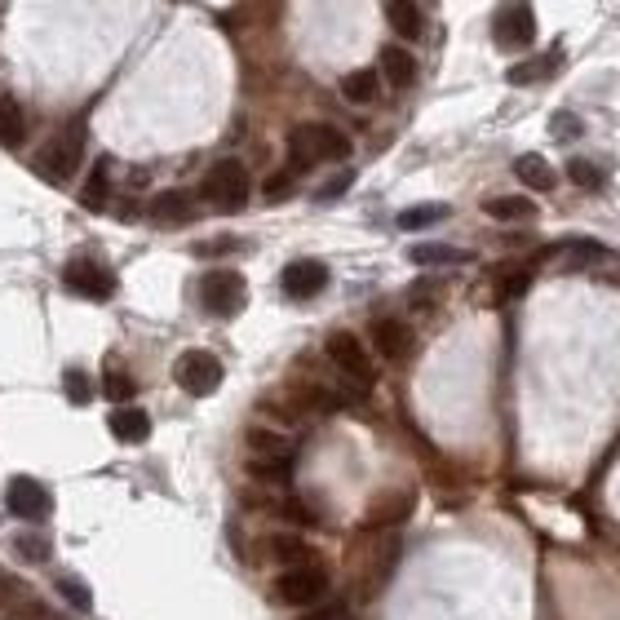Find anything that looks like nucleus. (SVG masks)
I'll list each match as a JSON object with an SVG mask.
<instances>
[{
  "instance_id": "33",
  "label": "nucleus",
  "mask_w": 620,
  "mask_h": 620,
  "mask_svg": "<svg viewBox=\"0 0 620 620\" xmlns=\"http://www.w3.org/2000/svg\"><path fill=\"white\" fill-rule=\"evenodd\" d=\"M62 390H67L71 403H89L93 399V386H89V377L80 368H67V377H62Z\"/></svg>"
},
{
  "instance_id": "22",
  "label": "nucleus",
  "mask_w": 620,
  "mask_h": 620,
  "mask_svg": "<svg viewBox=\"0 0 620 620\" xmlns=\"http://www.w3.org/2000/svg\"><path fill=\"white\" fill-rule=\"evenodd\" d=\"M107 191H111V160H98L89 173V182H85V191H80V204L93 213L107 209Z\"/></svg>"
},
{
  "instance_id": "24",
  "label": "nucleus",
  "mask_w": 620,
  "mask_h": 620,
  "mask_svg": "<svg viewBox=\"0 0 620 620\" xmlns=\"http://www.w3.org/2000/svg\"><path fill=\"white\" fill-rule=\"evenodd\" d=\"M386 18L390 27L399 31V36H421V27H426V14H421V5H408V0H390L386 5Z\"/></svg>"
},
{
  "instance_id": "10",
  "label": "nucleus",
  "mask_w": 620,
  "mask_h": 620,
  "mask_svg": "<svg viewBox=\"0 0 620 620\" xmlns=\"http://www.w3.org/2000/svg\"><path fill=\"white\" fill-rule=\"evenodd\" d=\"M5 505H9V514H14V519L36 523V519H45V514L54 510V496L40 488L36 479H9V488H5Z\"/></svg>"
},
{
  "instance_id": "35",
  "label": "nucleus",
  "mask_w": 620,
  "mask_h": 620,
  "mask_svg": "<svg viewBox=\"0 0 620 620\" xmlns=\"http://www.w3.org/2000/svg\"><path fill=\"white\" fill-rule=\"evenodd\" d=\"M350 182H355V173H350V169H341V173H337V178H333V182H324V186H319V191H315V200H319V204L337 200V195H341V191H346V186H350Z\"/></svg>"
},
{
  "instance_id": "29",
  "label": "nucleus",
  "mask_w": 620,
  "mask_h": 620,
  "mask_svg": "<svg viewBox=\"0 0 620 620\" xmlns=\"http://www.w3.org/2000/svg\"><path fill=\"white\" fill-rule=\"evenodd\" d=\"M554 67H558V54H545V58L523 62V67H510V71H505V80H510V85H532V80L550 76Z\"/></svg>"
},
{
  "instance_id": "15",
  "label": "nucleus",
  "mask_w": 620,
  "mask_h": 620,
  "mask_svg": "<svg viewBox=\"0 0 620 620\" xmlns=\"http://www.w3.org/2000/svg\"><path fill=\"white\" fill-rule=\"evenodd\" d=\"M408 262H417V266H465V262H474V253L470 248H452V244H412Z\"/></svg>"
},
{
  "instance_id": "7",
  "label": "nucleus",
  "mask_w": 620,
  "mask_h": 620,
  "mask_svg": "<svg viewBox=\"0 0 620 620\" xmlns=\"http://www.w3.org/2000/svg\"><path fill=\"white\" fill-rule=\"evenodd\" d=\"M492 40H496V49H505V54L527 49L536 40V9L532 5H501L492 14Z\"/></svg>"
},
{
  "instance_id": "20",
  "label": "nucleus",
  "mask_w": 620,
  "mask_h": 620,
  "mask_svg": "<svg viewBox=\"0 0 620 620\" xmlns=\"http://www.w3.org/2000/svg\"><path fill=\"white\" fill-rule=\"evenodd\" d=\"M381 93V80H377V71H346L341 76V98L346 102H355V107H364V102H372Z\"/></svg>"
},
{
  "instance_id": "11",
  "label": "nucleus",
  "mask_w": 620,
  "mask_h": 620,
  "mask_svg": "<svg viewBox=\"0 0 620 620\" xmlns=\"http://www.w3.org/2000/svg\"><path fill=\"white\" fill-rule=\"evenodd\" d=\"M328 288V266L315 262V257H302V262H288L284 266V293L293 302H310Z\"/></svg>"
},
{
  "instance_id": "36",
  "label": "nucleus",
  "mask_w": 620,
  "mask_h": 620,
  "mask_svg": "<svg viewBox=\"0 0 620 620\" xmlns=\"http://www.w3.org/2000/svg\"><path fill=\"white\" fill-rule=\"evenodd\" d=\"M567 248H572L576 262H603V257H607L603 244H589V240H576V244H567Z\"/></svg>"
},
{
  "instance_id": "4",
  "label": "nucleus",
  "mask_w": 620,
  "mask_h": 620,
  "mask_svg": "<svg viewBox=\"0 0 620 620\" xmlns=\"http://www.w3.org/2000/svg\"><path fill=\"white\" fill-rule=\"evenodd\" d=\"M200 302L209 315H240L248 302V284L240 271H209L200 279Z\"/></svg>"
},
{
  "instance_id": "1",
  "label": "nucleus",
  "mask_w": 620,
  "mask_h": 620,
  "mask_svg": "<svg viewBox=\"0 0 620 620\" xmlns=\"http://www.w3.org/2000/svg\"><path fill=\"white\" fill-rule=\"evenodd\" d=\"M350 155V138L337 133L333 124H297L288 133V160L293 169H310V164H324V160H346Z\"/></svg>"
},
{
  "instance_id": "25",
  "label": "nucleus",
  "mask_w": 620,
  "mask_h": 620,
  "mask_svg": "<svg viewBox=\"0 0 620 620\" xmlns=\"http://www.w3.org/2000/svg\"><path fill=\"white\" fill-rule=\"evenodd\" d=\"M271 554L279 558V563H293V567H306L310 558V545L302 541V536H293V532H279V536H271Z\"/></svg>"
},
{
  "instance_id": "18",
  "label": "nucleus",
  "mask_w": 620,
  "mask_h": 620,
  "mask_svg": "<svg viewBox=\"0 0 620 620\" xmlns=\"http://www.w3.org/2000/svg\"><path fill=\"white\" fill-rule=\"evenodd\" d=\"M191 213L195 209H191V195H186V191H160L151 200V217H155V222H164V226H178Z\"/></svg>"
},
{
  "instance_id": "14",
  "label": "nucleus",
  "mask_w": 620,
  "mask_h": 620,
  "mask_svg": "<svg viewBox=\"0 0 620 620\" xmlns=\"http://www.w3.org/2000/svg\"><path fill=\"white\" fill-rule=\"evenodd\" d=\"M107 426H111V434H116L120 443H142L151 434V417L142 408H111V417H107Z\"/></svg>"
},
{
  "instance_id": "21",
  "label": "nucleus",
  "mask_w": 620,
  "mask_h": 620,
  "mask_svg": "<svg viewBox=\"0 0 620 620\" xmlns=\"http://www.w3.org/2000/svg\"><path fill=\"white\" fill-rule=\"evenodd\" d=\"M483 209H488V217H496V222H532L536 217V204L527 200V195H496Z\"/></svg>"
},
{
  "instance_id": "40",
  "label": "nucleus",
  "mask_w": 620,
  "mask_h": 620,
  "mask_svg": "<svg viewBox=\"0 0 620 620\" xmlns=\"http://www.w3.org/2000/svg\"><path fill=\"white\" fill-rule=\"evenodd\" d=\"M337 616H341V607H324V612H310L302 620H337Z\"/></svg>"
},
{
  "instance_id": "2",
  "label": "nucleus",
  "mask_w": 620,
  "mask_h": 620,
  "mask_svg": "<svg viewBox=\"0 0 620 620\" xmlns=\"http://www.w3.org/2000/svg\"><path fill=\"white\" fill-rule=\"evenodd\" d=\"M80 155H85V124L71 120L67 129L54 133V138L45 142V151L36 155V173L40 178H49L54 186H62L71 173L80 169Z\"/></svg>"
},
{
  "instance_id": "12",
  "label": "nucleus",
  "mask_w": 620,
  "mask_h": 620,
  "mask_svg": "<svg viewBox=\"0 0 620 620\" xmlns=\"http://www.w3.org/2000/svg\"><path fill=\"white\" fill-rule=\"evenodd\" d=\"M412 341L417 337H412V328L403 324V319H377V324H372V346L386 359H395V364L412 355Z\"/></svg>"
},
{
  "instance_id": "13",
  "label": "nucleus",
  "mask_w": 620,
  "mask_h": 620,
  "mask_svg": "<svg viewBox=\"0 0 620 620\" xmlns=\"http://www.w3.org/2000/svg\"><path fill=\"white\" fill-rule=\"evenodd\" d=\"M412 505H417L412 488H395V492H386V496H381V501L368 510V527H395V523H408Z\"/></svg>"
},
{
  "instance_id": "23",
  "label": "nucleus",
  "mask_w": 620,
  "mask_h": 620,
  "mask_svg": "<svg viewBox=\"0 0 620 620\" xmlns=\"http://www.w3.org/2000/svg\"><path fill=\"white\" fill-rule=\"evenodd\" d=\"M248 448H253L257 457H279V461H293V439H284V434H275V430H262V426H253V430H248Z\"/></svg>"
},
{
  "instance_id": "26",
  "label": "nucleus",
  "mask_w": 620,
  "mask_h": 620,
  "mask_svg": "<svg viewBox=\"0 0 620 620\" xmlns=\"http://www.w3.org/2000/svg\"><path fill=\"white\" fill-rule=\"evenodd\" d=\"M102 395H107L116 408H129V399L138 395V381L129 377V372H116V368H107V377H102Z\"/></svg>"
},
{
  "instance_id": "37",
  "label": "nucleus",
  "mask_w": 620,
  "mask_h": 620,
  "mask_svg": "<svg viewBox=\"0 0 620 620\" xmlns=\"http://www.w3.org/2000/svg\"><path fill=\"white\" fill-rule=\"evenodd\" d=\"M288 191H293V178H288V173H275V178H266V186H262L266 200H279V195H288Z\"/></svg>"
},
{
  "instance_id": "6",
  "label": "nucleus",
  "mask_w": 620,
  "mask_h": 620,
  "mask_svg": "<svg viewBox=\"0 0 620 620\" xmlns=\"http://www.w3.org/2000/svg\"><path fill=\"white\" fill-rule=\"evenodd\" d=\"M324 594H328V572L324 567H315V563L288 567V572L275 581V598L279 603H288V607H315Z\"/></svg>"
},
{
  "instance_id": "19",
  "label": "nucleus",
  "mask_w": 620,
  "mask_h": 620,
  "mask_svg": "<svg viewBox=\"0 0 620 620\" xmlns=\"http://www.w3.org/2000/svg\"><path fill=\"white\" fill-rule=\"evenodd\" d=\"M27 138V116L18 98H0V147H23Z\"/></svg>"
},
{
  "instance_id": "3",
  "label": "nucleus",
  "mask_w": 620,
  "mask_h": 620,
  "mask_svg": "<svg viewBox=\"0 0 620 620\" xmlns=\"http://www.w3.org/2000/svg\"><path fill=\"white\" fill-rule=\"evenodd\" d=\"M204 200L213 204V209H226V213H235V209H244L248 204V191H253V178H248V169L240 160H217L209 173H204Z\"/></svg>"
},
{
  "instance_id": "8",
  "label": "nucleus",
  "mask_w": 620,
  "mask_h": 620,
  "mask_svg": "<svg viewBox=\"0 0 620 620\" xmlns=\"http://www.w3.org/2000/svg\"><path fill=\"white\" fill-rule=\"evenodd\" d=\"M328 359H333V364L346 372L359 390H372L377 372H372V359H368L364 341H359L355 333H333V337H328Z\"/></svg>"
},
{
  "instance_id": "9",
  "label": "nucleus",
  "mask_w": 620,
  "mask_h": 620,
  "mask_svg": "<svg viewBox=\"0 0 620 620\" xmlns=\"http://www.w3.org/2000/svg\"><path fill=\"white\" fill-rule=\"evenodd\" d=\"M62 284H67L71 293H80V297H93V302H107V297L116 293V275H111L107 266L89 262V257H76V262H67V271H62Z\"/></svg>"
},
{
  "instance_id": "34",
  "label": "nucleus",
  "mask_w": 620,
  "mask_h": 620,
  "mask_svg": "<svg viewBox=\"0 0 620 620\" xmlns=\"http://www.w3.org/2000/svg\"><path fill=\"white\" fill-rule=\"evenodd\" d=\"M550 129H554V138H576V133H585V124L581 120H576L572 116V111H554V116H550Z\"/></svg>"
},
{
  "instance_id": "16",
  "label": "nucleus",
  "mask_w": 620,
  "mask_h": 620,
  "mask_svg": "<svg viewBox=\"0 0 620 620\" xmlns=\"http://www.w3.org/2000/svg\"><path fill=\"white\" fill-rule=\"evenodd\" d=\"M514 173H519V182H527L532 191H554V182H558V173L550 169V160L536 155V151L519 155V160H514Z\"/></svg>"
},
{
  "instance_id": "5",
  "label": "nucleus",
  "mask_w": 620,
  "mask_h": 620,
  "mask_svg": "<svg viewBox=\"0 0 620 620\" xmlns=\"http://www.w3.org/2000/svg\"><path fill=\"white\" fill-rule=\"evenodd\" d=\"M173 381H178L186 395L204 399L222 386V364H217V355H209V350H186V355H178V364H173Z\"/></svg>"
},
{
  "instance_id": "17",
  "label": "nucleus",
  "mask_w": 620,
  "mask_h": 620,
  "mask_svg": "<svg viewBox=\"0 0 620 620\" xmlns=\"http://www.w3.org/2000/svg\"><path fill=\"white\" fill-rule=\"evenodd\" d=\"M381 71H386V80L395 89H408L412 80H417V62H412V54L403 45H386V49H381Z\"/></svg>"
},
{
  "instance_id": "39",
  "label": "nucleus",
  "mask_w": 620,
  "mask_h": 620,
  "mask_svg": "<svg viewBox=\"0 0 620 620\" xmlns=\"http://www.w3.org/2000/svg\"><path fill=\"white\" fill-rule=\"evenodd\" d=\"M284 514H288V519H297L302 527H310V523H315V514H310V505H302V501H284Z\"/></svg>"
},
{
  "instance_id": "32",
  "label": "nucleus",
  "mask_w": 620,
  "mask_h": 620,
  "mask_svg": "<svg viewBox=\"0 0 620 620\" xmlns=\"http://www.w3.org/2000/svg\"><path fill=\"white\" fill-rule=\"evenodd\" d=\"M567 178H572L576 186H585V191H598V186H603V173H598V164H589V160L567 164Z\"/></svg>"
},
{
  "instance_id": "28",
  "label": "nucleus",
  "mask_w": 620,
  "mask_h": 620,
  "mask_svg": "<svg viewBox=\"0 0 620 620\" xmlns=\"http://www.w3.org/2000/svg\"><path fill=\"white\" fill-rule=\"evenodd\" d=\"M448 217V204H417V209H403L399 213V226L403 231H426V226L443 222Z\"/></svg>"
},
{
  "instance_id": "30",
  "label": "nucleus",
  "mask_w": 620,
  "mask_h": 620,
  "mask_svg": "<svg viewBox=\"0 0 620 620\" xmlns=\"http://www.w3.org/2000/svg\"><path fill=\"white\" fill-rule=\"evenodd\" d=\"M527 284H532V266H514V271H501V279H496V302L523 297Z\"/></svg>"
},
{
  "instance_id": "27",
  "label": "nucleus",
  "mask_w": 620,
  "mask_h": 620,
  "mask_svg": "<svg viewBox=\"0 0 620 620\" xmlns=\"http://www.w3.org/2000/svg\"><path fill=\"white\" fill-rule=\"evenodd\" d=\"M248 474L262 483H288L293 479V461H279V457H248Z\"/></svg>"
},
{
  "instance_id": "38",
  "label": "nucleus",
  "mask_w": 620,
  "mask_h": 620,
  "mask_svg": "<svg viewBox=\"0 0 620 620\" xmlns=\"http://www.w3.org/2000/svg\"><path fill=\"white\" fill-rule=\"evenodd\" d=\"M18 550H23L31 563H45V558H49V545H45V541H31V536H23V541H18Z\"/></svg>"
},
{
  "instance_id": "31",
  "label": "nucleus",
  "mask_w": 620,
  "mask_h": 620,
  "mask_svg": "<svg viewBox=\"0 0 620 620\" xmlns=\"http://www.w3.org/2000/svg\"><path fill=\"white\" fill-rule=\"evenodd\" d=\"M58 594L67 598L71 607H80V612H89V607H93L89 585H85V581H76V576H62V581H58Z\"/></svg>"
}]
</instances>
